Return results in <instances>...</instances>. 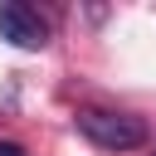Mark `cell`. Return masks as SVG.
<instances>
[{
  "mask_svg": "<svg viewBox=\"0 0 156 156\" xmlns=\"http://www.w3.org/2000/svg\"><path fill=\"white\" fill-rule=\"evenodd\" d=\"M73 127H78L93 146H102V151H136V146H146V136H151L136 112H112V107H83V112L73 117Z\"/></svg>",
  "mask_w": 156,
  "mask_h": 156,
  "instance_id": "cell-1",
  "label": "cell"
},
{
  "mask_svg": "<svg viewBox=\"0 0 156 156\" xmlns=\"http://www.w3.org/2000/svg\"><path fill=\"white\" fill-rule=\"evenodd\" d=\"M0 39L15 44V49H44L49 44V24L39 20V10L10 0V5H0Z\"/></svg>",
  "mask_w": 156,
  "mask_h": 156,
  "instance_id": "cell-2",
  "label": "cell"
},
{
  "mask_svg": "<svg viewBox=\"0 0 156 156\" xmlns=\"http://www.w3.org/2000/svg\"><path fill=\"white\" fill-rule=\"evenodd\" d=\"M0 156H24V146H15V141H0Z\"/></svg>",
  "mask_w": 156,
  "mask_h": 156,
  "instance_id": "cell-3",
  "label": "cell"
}]
</instances>
